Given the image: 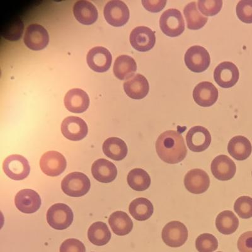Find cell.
<instances>
[{"label":"cell","instance_id":"6da1fadb","mask_svg":"<svg viewBox=\"0 0 252 252\" xmlns=\"http://www.w3.org/2000/svg\"><path fill=\"white\" fill-rule=\"evenodd\" d=\"M158 155L168 164H177L185 159L188 150L183 137L175 130H167L159 135L156 143Z\"/></svg>","mask_w":252,"mask_h":252},{"label":"cell","instance_id":"7a4b0ae2","mask_svg":"<svg viewBox=\"0 0 252 252\" xmlns=\"http://www.w3.org/2000/svg\"><path fill=\"white\" fill-rule=\"evenodd\" d=\"M63 192L73 197L86 195L91 189V181L84 173L73 172L64 178L62 182Z\"/></svg>","mask_w":252,"mask_h":252},{"label":"cell","instance_id":"3957f363","mask_svg":"<svg viewBox=\"0 0 252 252\" xmlns=\"http://www.w3.org/2000/svg\"><path fill=\"white\" fill-rule=\"evenodd\" d=\"M159 27L164 34L168 37L181 35L185 31V22L181 11L175 8L165 11L159 19Z\"/></svg>","mask_w":252,"mask_h":252},{"label":"cell","instance_id":"277c9868","mask_svg":"<svg viewBox=\"0 0 252 252\" xmlns=\"http://www.w3.org/2000/svg\"><path fill=\"white\" fill-rule=\"evenodd\" d=\"M73 218L71 209L64 204H54L47 213V220L49 226L57 230H63L70 226Z\"/></svg>","mask_w":252,"mask_h":252},{"label":"cell","instance_id":"5b68a950","mask_svg":"<svg viewBox=\"0 0 252 252\" xmlns=\"http://www.w3.org/2000/svg\"><path fill=\"white\" fill-rule=\"evenodd\" d=\"M188 235V229L186 225L178 220H173L166 224L161 233L163 242L172 248H178L185 244Z\"/></svg>","mask_w":252,"mask_h":252},{"label":"cell","instance_id":"8992f818","mask_svg":"<svg viewBox=\"0 0 252 252\" xmlns=\"http://www.w3.org/2000/svg\"><path fill=\"white\" fill-rule=\"evenodd\" d=\"M187 67L194 73H202L208 68L211 58L208 51L200 46L190 47L184 57Z\"/></svg>","mask_w":252,"mask_h":252},{"label":"cell","instance_id":"52a82bcc","mask_svg":"<svg viewBox=\"0 0 252 252\" xmlns=\"http://www.w3.org/2000/svg\"><path fill=\"white\" fill-rule=\"evenodd\" d=\"M4 172L11 179L22 181L29 176L31 168L28 159L19 155L8 157L4 161Z\"/></svg>","mask_w":252,"mask_h":252},{"label":"cell","instance_id":"ba28073f","mask_svg":"<svg viewBox=\"0 0 252 252\" xmlns=\"http://www.w3.org/2000/svg\"><path fill=\"white\" fill-rule=\"evenodd\" d=\"M104 17L108 24L119 28L125 26L129 20V10L123 1L113 0L108 2L105 5Z\"/></svg>","mask_w":252,"mask_h":252},{"label":"cell","instance_id":"9c48e42d","mask_svg":"<svg viewBox=\"0 0 252 252\" xmlns=\"http://www.w3.org/2000/svg\"><path fill=\"white\" fill-rule=\"evenodd\" d=\"M66 165L64 157L55 151L46 152L40 160V167L42 172L49 177H57L62 174L66 169Z\"/></svg>","mask_w":252,"mask_h":252},{"label":"cell","instance_id":"30bf717a","mask_svg":"<svg viewBox=\"0 0 252 252\" xmlns=\"http://www.w3.org/2000/svg\"><path fill=\"white\" fill-rule=\"evenodd\" d=\"M240 73L234 63L224 62L220 63L214 71V78L220 87L224 89L235 86L239 79Z\"/></svg>","mask_w":252,"mask_h":252},{"label":"cell","instance_id":"8fae6325","mask_svg":"<svg viewBox=\"0 0 252 252\" xmlns=\"http://www.w3.org/2000/svg\"><path fill=\"white\" fill-rule=\"evenodd\" d=\"M130 43L138 51H149L154 48L156 43L155 32L147 27H138L130 33Z\"/></svg>","mask_w":252,"mask_h":252},{"label":"cell","instance_id":"7c38bea8","mask_svg":"<svg viewBox=\"0 0 252 252\" xmlns=\"http://www.w3.org/2000/svg\"><path fill=\"white\" fill-rule=\"evenodd\" d=\"M186 141L189 150L195 153L202 152L211 145V134L202 126H194L187 134Z\"/></svg>","mask_w":252,"mask_h":252},{"label":"cell","instance_id":"4fadbf2b","mask_svg":"<svg viewBox=\"0 0 252 252\" xmlns=\"http://www.w3.org/2000/svg\"><path fill=\"white\" fill-rule=\"evenodd\" d=\"M49 41V33L46 29L39 24H32L26 29L24 43L29 49L40 51L46 48Z\"/></svg>","mask_w":252,"mask_h":252},{"label":"cell","instance_id":"5bb4252c","mask_svg":"<svg viewBox=\"0 0 252 252\" xmlns=\"http://www.w3.org/2000/svg\"><path fill=\"white\" fill-rule=\"evenodd\" d=\"M62 132L63 136L69 140H82L88 134L87 123L78 117H67L63 121Z\"/></svg>","mask_w":252,"mask_h":252},{"label":"cell","instance_id":"9a60e30c","mask_svg":"<svg viewBox=\"0 0 252 252\" xmlns=\"http://www.w3.org/2000/svg\"><path fill=\"white\" fill-rule=\"evenodd\" d=\"M112 55L108 49L103 47H95L87 55L88 65L92 70L104 73L109 70L112 64Z\"/></svg>","mask_w":252,"mask_h":252},{"label":"cell","instance_id":"2e32d148","mask_svg":"<svg viewBox=\"0 0 252 252\" xmlns=\"http://www.w3.org/2000/svg\"><path fill=\"white\" fill-rule=\"evenodd\" d=\"M184 185L189 192L201 194L208 190L210 186V179L205 171L196 168L187 173L184 178Z\"/></svg>","mask_w":252,"mask_h":252},{"label":"cell","instance_id":"e0dca14e","mask_svg":"<svg viewBox=\"0 0 252 252\" xmlns=\"http://www.w3.org/2000/svg\"><path fill=\"white\" fill-rule=\"evenodd\" d=\"M15 203L17 208L22 213L32 214L39 210L41 206V199L35 191L24 189L16 195Z\"/></svg>","mask_w":252,"mask_h":252},{"label":"cell","instance_id":"ac0fdd59","mask_svg":"<svg viewBox=\"0 0 252 252\" xmlns=\"http://www.w3.org/2000/svg\"><path fill=\"white\" fill-rule=\"evenodd\" d=\"M211 169L216 179L219 181H228L235 176L236 166L230 158L220 155L213 159Z\"/></svg>","mask_w":252,"mask_h":252},{"label":"cell","instance_id":"d6986e66","mask_svg":"<svg viewBox=\"0 0 252 252\" xmlns=\"http://www.w3.org/2000/svg\"><path fill=\"white\" fill-rule=\"evenodd\" d=\"M217 88L209 82L199 83L193 91V98L199 106L208 107L215 104L218 98Z\"/></svg>","mask_w":252,"mask_h":252},{"label":"cell","instance_id":"ffe728a7","mask_svg":"<svg viewBox=\"0 0 252 252\" xmlns=\"http://www.w3.org/2000/svg\"><path fill=\"white\" fill-rule=\"evenodd\" d=\"M90 105L88 94L83 90L73 89L67 92L64 97V105L69 112L81 114L86 111Z\"/></svg>","mask_w":252,"mask_h":252},{"label":"cell","instance_id":"44dd1931","mask_svg":"<svg viewBox=\"0 0 252 252\" xmlns=\"http://www.w3.org/2000/svg\"><path fill=\"white\" fill-rule=\"evenodd\" d=\"M124 89L129 97L141 100L147 96L150 85L145 76L137 74L124 83Z\"/></svg>","mask_w":252,"mask_h":252},{"label":"cell","instance_id":"7402d4cb","mask_svg":"<svg viewBox=\"0 0 252 252\" xmlns=\"http://www.w3.org/2000/svg\"><path fill=\"white\" fill-rule=\"evenodd\" d=\"M92 173L96 181L107 184L116 179L118 170L113 163L102 158L94 162L92 166Z\"/></svg>","mask_w":252,"mask_h":252},{"label":"cell","instance_id":"603a6c76","mask_svg":"<svg viewBox=\"0 0 252 252\" xmlns=\"http://www.w3.org/2000/svg\"><path fill=\"white\" fill-rule=\"evenodd\" d=\"M73 13L80 23L86 26L94 24L98 19V11L95 6L85 0L76 2L74 5Z\"/></svg>","mask_w":252,"mask_h":252},{"label":"cell","instance_id":"cb8c5ba5","mask_svg":"<svg viewBox=\"0 0 252 252\" xmlns=\"http://www.w3.org/2000/svg\"><path fill=\"white\" fill-rule=\"evenodd\" d=\"M229 154L236 160L244 161L251 156L252 146L251 141L242 136L233 137L228 145Z\"/></svg>","mask_w":252,"mask_h":252},{"label":"cell","instance_id":"d4e9b609","mask_svg":"<svg viewBox=\"0 0 252 252\" xmlns=\"http://www.w3.org/2000/svg\"><path fill=\"white\" fill-rule=\"evenodd\" d=\"M109 223L116 235H128L133 228V222L127 213L118 211L110 216Z\"/></svg>","mask_w":252,"mask_h":252},{"label":"cell","instance_id":"484cf974","mask_svg":"<svg viewBox=\"0 0 252 252\" xmlns=\"http://www.w3.org/2000/svg\"><path fill=\"white\" fill-rule=\"evenodd\" d=\"M103 152L109 158L121 161L127 156V146L125 141L118 138H109L103 144Z\"/></svg>","mask_w":252,"mask_h":252},{"label":"cell","instance_id":"4316f807","mask_svg":"<svg viewBox=\"0 0 252 252\" xmlns=\"http://www.w3.org/2000/svg\"><path fill=\"white\" fill-rule=\"evenodd\" d=\"M114 73L121 80H127L134 75L137 70L135 60L130 56L122 55L117 58L114 65Z\"/></svg>","mask_w":252,"mask_h":252},{"label":"cell","instance_id":"83f0119b","mask_svg":"<svg viewBox=\"0 0 252 252\" xmlns=\"http://www.w3.org/2000/svg\"><path fill=\"white\" fill-rule=\"evenodd\" d=\"M129 211L135 220L143 221L152 217L154 208L153 204L146 198H137L131 202L129 207Z\"/></svg>","mask_w":252,"mask_h":252},{"label":"cell","instance_id":"f1b7e54d","mask_svg":"<svg viewBox=\"0 0 252 252\" xmlns=\"http://www.w3.org/2000/svg\"><path fill=\"white\" fill-rule=\"evenodd\" d=\"M239 226V220L231 211H224L218 215L216 226L218 230L223 235H231L235 233Z\"/></svg>","mask_w":252,"mask_h":252},{"label":"cell","instance_id":"f546056e","mask_svg":"<svg viewBox=\"0 0 252 252\" xmlns=\"http://www.w3.org/2000/svg\"><path fill=\"white\" fill-rule=\"evenodd\" d=\"M88 238L90 242L96 246H103L109 243L111 233L107 225L104 222H94L88 231Z\"/></svg>","mask_w":252,"mask_h":252},{"label":"cell","instance_id":"4dcf8cb0","mask_svg":"<svg viewBox=\"0 0 252 252\" xmlns=\"http://www.w3.org/2000/svg\"><path fill=\"white\" fill-rule=\"evenodd\" d=\"M188 28L190 30H199L208 22V18L202 15L197 7L196 2H190L184 9Z\"/></svg>","mask_w":252,"mask_h":252},{"label":"cell","instance_id":"1f68e13d","mask_svg":"<svg viewBox=\"0 0 252 252\" xmlns=\"http://www.w3.org/2000/svg\"><path fill=\"white\" fill-rule=\"evenodd\" d=\"M127 180L128 185L136 191L147 190L152 182L150 175L141 168H134L130 170Z\"/></svg>","mask_w":252,"mask_h":252},{"label":"cell","instance_id":"d6a6232c","mask_svg":"<svg viewBox=\"0 0 252 252\" xmlns=\"http://www.w3.org/2000/svg\"><path fill=\"white\" fill-rule=\"evenodd\" d=\"M195 247L199 252H213L218 247L217 238L211 234H202L195 241Z\"/></svg>","mask_w":252,"mask_h":252},{"label":"cell","instance_id":"836d02e7","mask_svg":"<svg viewBox=\"0 0 252 252\" xmlns=\"http://www.w3.org/2000/svg\"><path fill=\"white\" fill-rule=\"evenodd\" d=\"M24 31V25L21 20H13L2 31L3 37L10 41H17L21 38Z\"/></svg>","mask_w":252,"mask_h":252},{"label":"cell","instance_id":"e575fe53","mask_svg":"<svg viewBox=\"0 0 252 252\" xmlns=\"http://www.w3.org/2000/svg\"><path fill=\"white\" fill-rule=\"evenodd\" d=\"M234 209L235 213L242 219H249L252 217V198L242 196L236 200Z\"/></svg>","mask_w":252,"mask_h":252},{"label":"cell","instance_id":"d590c367","mask_svg":"<svg viewBox=\"0 0 252 252\" xmlns=\"http://www.w3.org/2000/svg\"><path fill=\"white\" fill-rule=\"evenodd\" d=\"M198 7L202 14L206 16H215L221 10L222 0H199Z\"/></svg>","mask_w":252,"mask_h":252},{"label":"cell","instance_id":"8d00e7d4","mask_svg":"<svg viewBox=\"0 0 252 252\" xmlns=\"http://www.w3.org/2000/svg\"><path fill=\"white\" fill-rule=\"evenodd\" d=\"M236 15L244 23L252 24V0H241L238 2Z\"/></svg>","mask_w":252,"mask_h":252},{"label":"cell","instance_id":"74e56055","mask_svg":"<svg viewBox=\"0 0 252 252\" xmlns=\"http://www.w3.org/2000/svg\"><path fill=\"white\" fill-rule=\"evenodd\" d=\"M86 249L81 241L75 238L65 240L60 247V252H85Z\"/></svg>","mask_w":252,"mask_h":252},{"label":"cell","instance_id":"f35d334b","mask_svg":"<svg viewBox=\"0 0 252 252\" xmlns=\"http://www.w3.org/2000/svg\"><path fill=\"white\" fill-rule=\"evenodd\" d=\"M240 252H252V231H247L240 236L237 244Z\"/></svg>","mask_w":252,"mask_h":252},{"label":"cell","instance_id":"ab89813d","mask_svg":"<svg viewBox=\"0 0 252 252\" xmlns=\"http://www.w3.org/2000/svg\"><path fill=\"white\" fill-rule=\"evenodd\" d=\"M142 4L149 12L158 13L165 7L166 1V0H143Z\"/></svg>","mask_w":252,"mask_h":252},{"label":"cell","instance_id":"60d3db41","mask_svg":"<svg viewBox=\"0 0 252 252\" xmlns=\"http://www.w3.org/2000/svg\"></svg>","mask_w":252,"mask_h":252}]
</instances>
